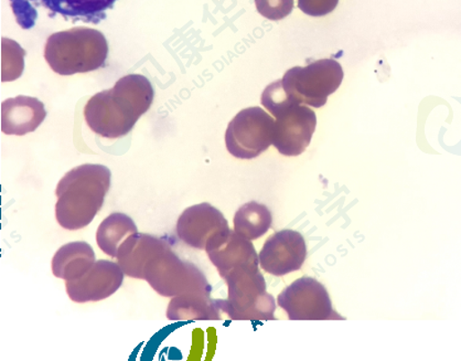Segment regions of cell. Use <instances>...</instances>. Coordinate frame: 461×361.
Returning <instances> with one entry per match:
<instances>
[{
	"mask_svg": "<svg viewBox=\"0 0 461 361\" xmlns=\"http://www.w3.org/2000/svg\"><path fill=\"white\" fill-rule=\"evenodd\" d=\"M343 70L333 59L313 61L306 67H295L283 77V86L298 104L322 107L328 97L339 89Z\"/></svg>",
	"mask_w": 461,
	"mask_h": 361,
	"instance_id": "cell-5",
	"label": "cell"
},
{
	"mask_svg": "<svg viewBox=\"0 0 461 361\" xmlns=\"http://www.w3.org/2000/svg\"><path fill=\"white\" fill-rule=\"evenodd\" d=\"M229 230L223 213L207 203L185 209L176 227L180 240L198 250H205L209 243Z\"/></svg>",
	"mask_w": 461,
	"mask_h": 361,
	"instance_id": "cell-11",
	"label": "cell"
},
{
	"mask_svg": "<svg viewBox=\"0 0 461 361\" xmlns=\"http://www.w3.org/2000/svg\"><path fill=\"white\" fill-rule=\"evenodd\" d=\"M95 262V250L88 243H68L52 258L53 275L66 282L75 281L86 275Z\"/></svg>",
	"mask_w": 461,
	"mask_h": 361,
	"instance_id": "cell-17",
	"label": "cell"
},
{
	"mask_svg": "<svg viewBox=\"0 0 461 361\" xmlns=\"http://www.w3.org/2000/svg\"><path fill=\"white\" fill-rule=\"evenodd\" d=\"M136 232L139 230L131 217L121 212L112 213L103 221L97 229V246L105 255L116 257L122 243Z\"/></svg>",
	"mask_w": 461,
	"mask_h": 361,
	"instance_id": "cell-19",
	"label": "cell"
},
{
	"mask_svg": "<svg viewBox=\"0 0 461 361\" xmlns=\"http://www.w3.org/2000/svg\"><path fill=\"white\" fill-rule=\"evenodd\" d=\"M119 263L100 260L80 279L66 282L68 297L76 303L100 302L112 296L124 281Z\"/></svg>",
	"mask_w": 461,
	"mask_h": 361,
	"instance_id": "cell-12",
	"label": "cell"
},
{
	"mask_svg": "<svg viewBox=\"0 0 461 361\" xmlns=\"http://www.w3.org/2000/svg\"><path fill=\"white\" fill-rule=\"evenodd\" d=\"M144 280L165 297L212 291L204 273L194 263L176 256L169 246L147 266Z\"/></svg>",
	"mask_w": 461,
	"mask_h": 361,
	"instance_id": "cell-6",
	"label": "cell"
},
{
	"mask_svg": "<svg viewBox=\"0 0 461 361\" xmlns=\"http://www.w3.org/2000/svg\"><path fill=\"white\" fill-rule=\"evenodd\" d=\"M274 117V148L288 158L305 152L316 131L315 112L305 105L293 104Z\"/></svg>",
	"mask_w": 461,
	"mask_h": 361,
	"instance_id": "cell-9",
	"label": "cell"
},
{
	"mask_svg": "<svg viewBox=\"0 0 461 361\" xmlns=\"http://www.w3.org/2000/svg\"><path fill=\"white\" fill-rule=\"evenodd\" d=\"M168 243L150 234L136 232L122 243L117 252V263L131 279L144 280L147 266L164 251Z\"/></svg>",
	"mask_w": 461,
	"mask_h": 361,
	"instance_id": "cell-14",
	"label": "cell"
},
{
	"mask_svg": "<svg viewBox=\"0 0 461 361\" xmlns=\"http://www.w3.org/2000/svg\"><path fill=\"white\" fill-rule=\"evenodd\" d=\"M262 104L272 113L277 115L279 112L293 104H298L295 100L284 89L282 80L273 82L262 95Z\"/></svg>",
	"mask_w": 461,
	"mask_h": 361,
	"instance_id": "cell-21",
	"label": "cell"
},
{
	"mask_svg": "<svg viewBox=\"0 0 461 361\" xmlns=\"http://www.w3.org/2000/svg\"><path fill=\"white\" fill-rule=\"evenodd\" d=\"M3 42L2 81H14L23 71L24 51L14 41H12V50H8L6 42Z\"/></svg>",
	"mask_w": 461,
	"mask_h": 361,
	"instance_id": "cell-22",
	"label": "cell"
},
{
	"mask_svg": "<svg viewBox=\"0 0 461 361\" xmlns=\"http://www.w3.org/2000/svg\"><path fill=\"white\" fill-rule=\"evenodd\" d=\"M211 293H189L173 297L167 310V317L173 320H220L218 300Z\"/></svg>",
	"mask_w": 461,
	"mask_h": 361,
	"instance_id": "cell-18",
	"label": "cell"
},
{
	"mask_svg": "<svg viewBox=\"0 0 461 361\" xmlns=\"http://www.w3.org/2000/svg\"><path fill=\"white\" fill-rule=\"evenodd\" d=\"M109 56V43L103 33L90 28H73L53 33L44 47V58L60 76H73L101 69Z\"/></svg>",
	"mask_w": 461,
	"mask_h": 361,
	"instance_id": "cell-3",
	"label": "cell"
},
{
	"mask_svg": "<svg viewBox=\"0 0 461 361\" xmlns=\"http://www.w3.org/2000/svg\"><path fill=\"white\" fill-rule=\"evenodd\" d=\"M275 120L261 107H248L230 122L225 133L229 153L239 159H253L273 145Z\"/></svg>",
	"mask_w": 461,
	"mask_h": 361,
	"instance_id": "cell-7",
	"label": "cell"
},
{
	"mask_svg": "<svg viewBox=\"0 0 461 361\" xmlns=\"http://www.w3.org/2000/svg\"><path fill=\"white\" fill-rule=\"evenodd\" d=\"M339 0H298V7L312 17H322L332 13Z\"/></svg>",
	"mask_w": 461,
	"mask_h": 361,
	"instance_id": "cell-24",
	"label": "cell"
},
{
	"mask_svg": "<svg viewBox=\"0 0 461 361\" xmlns=\"http://www.w3.org/2000/svg\"><path fill=\"white\" fill-rule=\"evenodd\" d=\"M117 0H12L13 7L18 5L21 9L23 5H27L28 12L31 11L32 4L38 3V6L41 5L52 14H61L66 18L93 23H99L105 19L106 12L114 6Z\"/></svg>",
	"mask_w": 461,
	"mask_h": 361,
	"instance_id": "cell-16",
	"label": "cell"
},
{
	"mask_svg": "<svg viewBox=\"0 0 461 361\" xmlns=\"http://www.w3.org/2000/svg\"><path fill=\"white\" fill-rule=\"evenodd\" d=\"M205 251L222 279L235 268L259 263L253 243L230 229L209 243Z\"/></svg>",
	"mask_w": 461,
	"mask_h": 361,
	"instance_id": "cell-13",
	"label": "cell"
},
{
	"mask_svg": "<svg viewBox=\"0 0 461 361\" xmlns=\"http://www.w3.org/2000/svg\"><path fill=\"white\" fill-rule=\"evenodd\" d=\"M154 87L146 77H121L111 90L93 95L85 107L88 128L102 138L117 140L134 129L137 121L150 109Z\"/></svg>",
	"mask_w": 461,
	"mask_h": 361,
	"instance_id": "cell-1",
	"label": "cell"
},
{
	"mask_svg": "<svg viewBox=\"0 0 461 361\" xmlns=\"http://www.w3.org/2000/svg\"><path fill=\"white\" fill-rule=\"evenodd\" d=\"M255 5L263 17L273 22L286 18L294 9V0H255Z\"/></svg>",
	"mask_w": 461,
	"mask_h": 361,
	"instance_id": "cell-23",
	"label": "cell"
},
{
	"mask_svg": "<svg viewBox=\"0 0 461 361\" xmlns=\"http://www.w3.org/2000/svg\"><path fill=\"white\" fill-rule=\"evenodd\" d=\"M47 111L36 97L19 95L2 104V131L23 136L36 131L46 120Z\"/></svg>",
	"mask_w": 461,
	"mask_h": 361,
	"instance_id": "cell-15",
	"label": "cell"
},
{
	"mask_svg": "<svg viewBox=\"0 0 461 361\" xmlns=\"http://www.w3.org/2000/svg\"><path fill=\"white\" fill-rule=\"evenodd\" d=\"M277 304L292 320H323L335 319L330 293L313 277H302L283 290Z\"/></svg>",
	"mask_w": 461,
	"mask_h": 361,
	"instance_id": "cell-8",
	"label": "cell"
},
{
	"mask_svg": "<svg viewBox=\"0 0 461 361\" xmlns=\"http://www.w3.org/2000/svg\"><path fill=\"white\" fill-rule=\"evenodd\" d=\"M233 222L234 231L253 241L262 238L271 229L273 217L267 206L251 202L238 210Z\"/></svg>",
	"mask_w": 461,
	"mask_h": 361,
	"instance_id": "cell-20",
	"label": "cell"
},
{
	"mask_svg": "<svg viewBox=\"0 0 461 361\" xmlns=\"http://www.w3.org/2000/svg\"><path fill=\"white\" fill-rule=\"evenodd\" d=\"M307 257V245L302 233L282 230L272 234L259 252V266L268 275L285 276L301 270Z\"/></svg>",
	"mask_w": 461,
	"mask_h": 361,
	"instance_id": "cell-10",
	"label": "cell"
},
{
	"mask_svg": "<svg viewBox=\"0 0 461 361\" xmlns=\"http://www.w3.org/2000/svg\"><path fill=\"white\" fill-rule=\"evenodd\" d=\"M111 177V170L97 164L77 166L67 173L56 190L59 224L76 231L95 221L109 193Z\"/></svg>",
	"mask_w": 461,
	"mask_h": 361,
	"instance_id": "cell-2",
	"label": "cell"
},
{
	"mask_svg": "<svg viewBox=\"0 0 461 361\" xmlns=\"http://www.w3.org/2000/svg\"><path fill=\"white\" fill-rule=\"evenodd\" d=\"M227 282V300H218L221 311L230 320H275L276 301L267 289V281L258 266L235 268L223 279Z\"/></svg>",
	"mask_w": 461,
	"mask_h": 361,
	"instance_id": "cell-4",
	"label": "cell"
}]
</instances>
